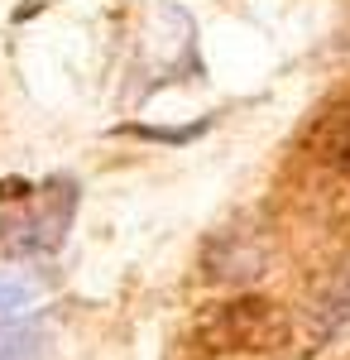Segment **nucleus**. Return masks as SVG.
<instances>
[{"label":"nucleus","mask_w":350,"mask_h":360,"mask_svg":"<svg viewBox=\"0 0 350 360\" xmlns=\"http://www.w3.org/2000/svg\"><path fill=\"white\" fill-rule=\"evenodd\" d=\"M293 341V317L273 298L231 293L192 317V346L202 356H273Z\"/></svg>","instance_id":"obj_1"},{"label":"nucleus","mask_w":350,"mask_h":360,"mask_svg":"<svg viewBox=\"0 0 350 360\" xmlns=\"http://www.w3.org/2000/svg\"><path fill=\"white\" fill-rule=\"evenodd\" d=\"M48 322H0V360H48Z\"/></svg>","instance_id":"obj_5"},{"label":"nucleus","mask_w":350,"mask_h":360,"mask_svg":"<svg viewBox=\"0 0 350 360\" xmlns=\"http://www.w3.org/2000/svg\"><path fill=\"white\" fill-rule=\"evenodd\" d=\"M82 188L72 178H53L44 188H34L25 202H15L10 212H0V259L15 264H39L63 250L67 231L77 221Z\"/></svg>","instance_id":"obj_2"},{"label":"nucleus","mask_w":350,"mask_h":360,"mask_svg":"<svg viewBox=\"0 0 350 360\" xmlns=\"http://www.w3.org/2000/svg\"><path fill=\"white\" fill-rule=\"evenodd\" d=\"M341 332H350V255L326 264L322 274L307 283L302 303L293 317V341L302 356L326 351Z\"/></svg>","instance_id":"obj_4"},{"label":"nucleus","mask_w":350,"mask_h":360,"mask_svg":"<svg viewBox=\"0 0 350 360\" xmlns=\"http://www.w3.org/2000/svg\"><path fill=\"white\" fill-rule=\"evenodd\" d=\"M44 278L29 269H0V322H15L25 307H34L44 298Z\"/></svg>","instance_id":"obj_6"},{"label":"nucleus","mask_w":350,"mask_h":360,"mask_svg":"<svg viewBox=\"0 0 350 360\" xmlns=\"http://www.w3.org/2000/svg\"><path fill=\"white\" fill-rule=\"evenodd\" d=\"M273 255H278V236L259 212H240L231 221H221L202 240L197 255V269L207 283L216 288H249L254 278H264L273 269Z\"/></svg>","instance_id":"obj_3"},{"label":"nucleus","mask_w":350,"mask_h":360,"mask_svg":"<svg viewBox=\"0 0 350 360\" xmlns=\"http://www.w3.org/2000/svg\"><path fill=\"white\" fill-rule=\"evenodd\" d=\"M322 154H326V164L336 168V173H346V178H350V101L341 106V111L326 115V125H322Z\"/></svg>","instance_id":"obj_7"}]
</instances>
